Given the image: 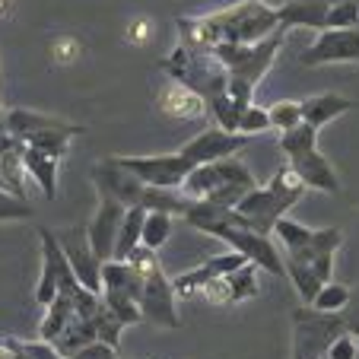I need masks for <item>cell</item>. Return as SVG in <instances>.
Wrapping results in <instances>:
<instances>
[{"label":"cell","instance_id":"obj_1","mask_svg":"<svg viewBox=\"0 0 359 359\" xmlns=\"http://www.w3.org/2000/svg\"><path fill=\"white\" fill-rule=\"evenodd\" d=\"M277 29V7H267L261 0H242V4L213 10L207 16H182L178 20L182 45L194 48V51H210L213 45H223V41L251 45V41L267 39Z\"/></svg>","mask_w":359,"mask_h":359},{"label":"cell","instance_id":"obj_2","mask_svg":"<svg viewBox=\"0 0 359 359\" xmlns=\"http://www.w3.org/2000/svg\"><path fill=\"white\" fill-rule=\"evenodd\" d=\"M286 32H290V29L280 26L277 32H271L261 41H251V45L223 41V45L210 48V55L217 57V61L226 67V74H229V86H226V93H229L238 105L255 102V89H258V83L264 80L267 70L273 67L280 48H283V41H286Z\"/></svg>","mask_w":359,"mask_h":359},{"label":"cell","instance_id":"obj_3","mask_svg":"<svg viewBox=\"0 0 359 359\" xmlns=\"http://www.w3.org/2000/svg\"><path fill=\"white\" fill-rule=\"evenodd\" d=\"M302 194H305V184L299 182L296 172L286 165L264 188L255 184V188L236 203V213H238V219H242V226L261 232V236H273L277 219H283L286 213L302 201Z\"/></svg>","mask_w":359,"mask_h":359},{"label":"cell","instance_id":"obj_4","mask_svg":"<svg viewBox=\"0 0 359 359\" xmlns=\"http://www.w3.org/2000/svg\"><path fill=\"white\" fill-rule=\"evenodd\" d=\"M128 264L143 273V286H140V296H137L143 321H149V325H156V327H165V331H178V327H182L178 296H175L172 280L165 277L163 264H159V255L143 248V245H137L128 255Z\"/></svg>","mask_w":359,"mask_h":359},{"label":"cell","instance_id":"obj_5","mask_svg":"<svg viewBox=\"0 0 359 359\" xmlns=\"http://www.w3.org/2000/svg\"><path fill=\"white\" fill-rule=\"evenodd\" d=\"M163 70L175 83H182L191 93H197L207 105L213 99H219V95H226V86H229V74H226V67L210 51H194V48H184V45H178L165 57Z\"/></svg>","mask_w":359,"mask_h":359},{"label":"cell","instance_id":"obj_6","mask_svg":"<svg viewBox=\"0 0 359 359\" xmlns=\"http://www.w3.org/2000/svg\"><path fill=\"white\" fill-rule=\"evenodd\" d=\"M344 331L340 312H318L302 305L292 312V356L290 359H321L331 340Z\"/></svg>","mask_w":359,"mask_h":359},{"label":"cell","instance_id":"obj_7","mask_svg":"<svg viewBox=\"0 0 359 359\" xmlns=\"http://www.w3.org/2000/svg\"><path fill=\"white\" fill-rule=\"evenodd\" d=\"M210 236L219 238V242H226L232 251H238V255H242L245 261H251L258 271H267V273H273V277H283V255H280V248L271 242V236L245 229V226L236 223V219L217 226Z\"/></svg>","mask_w":359,"mask_h":359},{"label":"cell","instance_id":"obj_8","mask_svg":"<svg viewBox=\"0 0 359 359\" xmlns=\"http://www.w3.org/2000/svg\"><path fill=\"white\" fill-rule=\"evenodd\" d=\"M39 242H41V273H39V283H35V302L41 309H48L57 299V292H70L80 283H76L74 271H70L67 258H64L55 232L39 229Z\"/></svg>","mask_w":359,"mask_h":359},{"label":"cell","instance_id":"obj_9","mask_svg":"<svg viewBox=\"0 0 359 359\" xmlns=\"http://www.w3.org/2000/svg\"><path fill=\"white\" fill-rule=\"evenodd\" d=\"M121 169H128L137 182L149 188H182L194 165L182 153H163V156H115Z\"/></svg>","mask_w":359,"mask_h":359},{"label":"cell","instance_id":"obj_10","mask_svg":"<svg viewBox=\"0 0 359 359\" xmlns=\"http://www.w3.org/2000/svg\"><path fill=\"white\" fill-rule=\"evenodd\" d=\"M302 67L325 64H359V29H321L312 48L299 55Z\"/></svg>","mask_w":359,"mask_h":359},{"label":"cell","instance_id":"obj_11","mask_svg":"<svg viewBox=\"0 0 359 359\" xmlns=\"http://www.w3.org/2000/svg\"><path fill=\"white\" fill-rule=\"evenodd\" d=\"M57 245H61L64 258H67L70 271H74L76 283L86 286L93 292H102V258L93 251L86 238V229H67L57 236Z\"/></svg>","mask_w":359,"mask_h":359},{"label":"cell","instance_id":"obj_12","mask_svg":"<svg viewBox=\"0 0 359 359\" xmlns=\"http://www.w3.org/2000/svg\"><path fill=\"white\" fill-rule=\"evenodd\" d=\"M248 140L251 137H245V134H229V130H223V128H207L197 137H191L178 153H182L191 165H203V163H217V159L236 156L238 149L248 147Z\"/></svg>","mask_w":359,"mask_h":359},{"label":"cell","instance_id":"obj_13","mask_svg":"<svg viewBox=\"0 0 359 359\" xmlns=\"http://www.w3.org/2000/svg\"><path fill=\"white\" fill-rule=\"evenodd\" d=\"M93 182H95L99 197H111V201L124 203V207H140L143 188H147V184L137 182L128 169H121L115 156L102 159V163L93 165Z\"/></svg>","mask_w":359,"mask_h":359},{"label":"cell","instance_id":"obj_14","mask_svg":"<svg viewBox=\"0 0 359 359\" xmlns=\"http://www.w3.org/2000/svg\"><path fill=\"white\" fill-rule=\"evenodd\" d=\"M124 210H128L124 203L111 201V197H99V210H95V217L89 219L86 238H89L93 251L99 255L102 261H109L111 251H115L118 226H121V219H124Z\"/></svg>","mask_w":359,"mask_h":359},{"label":"cell","instance_id":"obj_15","mask_svg":"<svg viewBox=\"0 0 359 359\" xmlns=\"http://www.w3.org/2000/svg\"><path fill=\"white\" fill-rule=\"evenodd\" d=\"M217 188L207 201L213 203H223V207H236L251 188H255V175L248 172V165L242 163L238 156H226L217 159Z\"/></svg>","mask_w":359,"mask_h":359},{"label":"cell","instance_id":"obj_16","mask_svg":"<svg viewBox=\"0 0 359 359\" xmlns=\"http://www.w3.org/2000/svg\"><path fill=\"white\" fill-rule=\"evenodd\" d=\"M290 169L296 172V178L305 184V191H325V194H337L340 182L334 165L321 156L318 149H309V153H299L290 159Z\"/></svg>","mask_w":359,"mask_h":359},{"label":"cell","instance_id":"obj_17","mask_svg":"<svg viewBox=\"0 0 359 359\" xmlns=\"http://www.w3.org/2000/svg\"><path fill=\"white\" fill-rule=\"evenodd\" d=\"M0 191H10V194H16V197H26L22 140H16V137H10V134L0 137Z\"/></svg>","mask_w":359,"mask_h":359},{"label":"cell","instance_id":"obj_18","mask_svg":"<svg viewBox=\"0 0 359 359\" xmlns=\"http://www.w3.org/2000/svg\"><path fill=\"white\" fill-rule=\"evenodd\" d=\"M327 0H286L283 7H277V22L283 29H325L327 16Z\"/></svg>","mask_w":359,"mask_h":359},{"label":"cell","instance_id":"obj_19","mask_svg":"<svg viewBox=\"0 0 359 359\" xmlns=\"http://www.w3.org/2000/svg\"><path fill=\"white\" fill-rule=\"evenodd\" d=\"M159 109H163L165 115L178 118V121H188V118L207 115V102H203L197 93H191L188 86L172 80L169 86H163V93H159Z\"/></svg>","mask_w":359,"mask_h":359},{"label":"cell","instance_id":"obj_20","mask_svg":"<svg viewBox=\"0 0 359 359\" xmlns=\"http://www.w3.org/2000/svg\"><path fill=\"white\" fill-rule=\"evenodd\" d=\"M22 169H26L29 178H35V184L41 188V194L48 201H55L57 197V156L22 143Z\"/></svg>","mask_w":359,"mask_h":359},{"label":"cell","instance_id":"obj_21","mask_svg":"<svg viewBox=\"0 0 359 359\" xmlns=\"http://www.w3.org/2000/svg\"><path fill=\"white\" fill-rule=\"evenodd\" d=\"M80 134H83L80 124H70V121H61V118H57L55 124H48V128H41V130H35V134L22 137V143L61 159L64 153H67L70 140H74V137H80Z\"/></svg>","mask_w":359,"mask_h":359},{"label":"cell","instance_id":"obj_22","mask_svg":"<svg viewBox=\"0 0 359 359\" xmlns=\"http://www.w3.org/2000/svg\"><path fill=\"white\" fill-rule=\"evenodd\" d=\"M302 105V121H309L312 128H325L331 124L334 118L346 115L353 102L346 95H337V93H321V95H312V99L299 102Z\"/></svg>","mask_w":359,"mask_h":359},{"label":"cell","instance_id":"obj_23","mask_svg":"<svg viewBox=\"0 0 359 359\" xmlns=\"http://www.w3.org/2000/svg\"><path fill=\"white\" fill-rule=\"evenodd\" d=\"M74 318H76V312H74V302H70V296H67V292H57V299L45 309V318H41V325H39L41 340L55 344V340L64 334V327H67Z\"/></svg>","mask_w":359,"mask_h":359},{"label":"cell","instance_id":"obj_24","mask_svg":"<svg viewBox=\"0 0 359 359\" xmlns=\"http://www.w3.org/2000/svg\"><path fill=\"white\" fill-rule=\"evenodd\" d=\"M143 217L147 210L143 207H128L124 219L118 226V238H115V251H111V261H128V255L140 245V229H143Z\"/></svg>","mask_w":359,"mask_h":359},{"label":"cell","instance_id":"obj_25","mask_svg":"<svg viewBox=\"0 0 359 359\" xmlns=\"http://www.w3.org/2000/svg\"><path fill=\"white\" fill-rule=\"evenodd\" d=\"M143 210H163L169 217H184V210L191 207V201L178 188H143Z\"/></svg>","mask_w":359,"mask_h":359},{"label":"cell","instance_id":"obj_26","mask_svg":"<svg viewBox=\"0 0 359 359\" xmlns=\"http://www.w3.org/2000/svg\"><path fill=\"white\" fill-rule=\"evenodd\" d=\"M283 277L292 280V286H296L299 299H302L305 305H312L315 292L325 286V280L312 271V264H299V261H290V258H283Z\"/></svg>","mask_w":359,"mask_h":359},{"label":"cell","instance_id":"obj_27","mask_svg":"<svg viewBox=\"0 0 359 359\" xmlns=\"http://www.w3.org/2000/svg\"><path fill=\"white\" fill-rule=\"evenodd\" d=\"M280 149H283V156L292 159L299 153H309V149H318V128H312L309 121L296 124L290 130H280Z\"/></svg>","mask_w":359,"mask_h":359},{"label":"cell","instance_id":"obj_28","mask_svg":"<svg viewBox=\"0 0 359 359\" xmlns=\"http://www.w3.org/2000/svg\"><path fill=\"white\" fill-rule=\"evenodd\" d=\"M102 305H105V309H109V315H115L124 327H128V325H140V321H143L137 299L130 296V292H124V290H102Z\"/></svg>","mask_w":359,"mask_h":359},{"label":"cell","instance_id":"obj_29","mask_svg":"<svg viewBox=\"0 0 359 359\" xmlns=\"http://www.w3.org/2000/svg\"><path fill=\"white\" fill-rule=\"evenodd\" d=\"M169 238H172V217L163 210H147L143 229H140V245L149 251H159Z\"/></svg>","mask_w":359,"mask_h":359},{"label":"cell","instance_id":"obj_30","mask_svg":"<svg viewBox=\"0 0 359 359\" xmlns=\"http://www.w3.org/2000/svg\"><path fill=\"white\" fill-rule=\"evenodd\" d=\"M226 286H229V305L255 299L258 296V267L251 264V261H245L242 267H236V271L226 277Z\"/></svg>","mask_w":359,"mask_h":359},{"label":"cell","instance_id":"obj_31","mask_svg":"<svg viewBox=\"0 0 359 359\" xmlns=\"http://www.w3.org/2000/svg\"><path fill=\"white\" fill-rule=\"evenodd\" d=\"M7 346L16 353V359H67V356H61V350H57L55 344H48V340H16V337H10Z\"/></svg>","mask_w":359,"mask_h":359},{"label":"cell","instance_id":"obj_32","mask_svg":"<svg viewBox=\"0 0 359 359\" xmlns=\"http://www.w3.org/2000/svg\"><path fill=\"white\" fill-rule=\"evenodd\" d=\"M346 299H350V286L327 280V283L315 292L312 309H318V312H340V309L346 305Z\"/></svg>","mask_w":359,"mask_h":359},{"label":"cell","instance_id":"obj_33","mask_svg":"<svg viewBox=\"0 0 359 359\" xmlns=\"http://www.w3.org/2000/svg\"><path fill=\"white\" fill-rule=\"evenodd\" d=\"M267 118H271V128L277 130H290L296 124H302V105L299 102H273L271 109H267Z\"/></svg>","mask_w":359,"mask_h":359},{"label":"cell","instance_id":"obj_34","mask_svg":"<svg viewBox=\"0 0 359 359\" xmlns=\"http://www.w3.org/2000/svg\"><path fill=\"white\" fill-rule=\"evenodd\" d=\"M264 130H271V118H267V109H261V105L248 102V105L242 109V115H238V134L255 137V134H264Z\"/></svg>","mask_w":359,"mask_h":359},{"label":"cell","instance_id":"obj_35","mask_svg":"<svg viewBox=\"0 0 359 359\" xmlns=\"http://www.w3.org/2000/svg\"><path fill=\"white\" fill-rule=\"evenodd\" d=\"M93 325H95V340H102V344H109V346H115V350H118L124 325L115 318V315H109V309H105V305H102V312L93 318Z\"/></svg>","mask_w":359,"mask_h":359},{"label":"cell","instance_id":"obj_36","mask_svg":"<svg viewBox=\"0 0 359 359\" xmlns=\"http://www.w3.org/2000/svg\"><path fill=\"white\" fill-rule=\"evenodd\" d=\"M359 7L356 4H331L325 16V29H356Z\"/></svg>","mask_w":359,"mask_h":359},{"label":"cell","instance_id":"obj_37","mask_svg":"<svg viewBox=\"0 0 359 359\" xmlns=\"http://www.w3.org/2000/svg\"><path fill=\"white\" fill-rule=\"evenodd\" d=\"M32 207L26 197H16L10 191H0V219H29Z\"/></svg>","mask_w":359,"mask_h":359},{"label":"cell","instance_id":"obj_38","mask_svg":"<svg viewBox=\"0 0 359 359\" xmlns=\"http://www.w3.org/2000/svg\"><path fill=\"white\" fill-rule=\"evenodd\" d=\"M356 350H359V337L350 331H340L337 337L331 340V346L325 350L327 359H356Z\"/></svg>","mask_w":359,"mask_h":359},{"label":"cell","instance_id":"obj_39","mask_svg":"<svg viewBox=\"0 0 359 359\" xmlns=\"http://www.w3.org/2000/svg\"><path fill=\"white\" fill-rule=\"evenodd\" d=\"M340 318H344V331L359 337V286L350 290V299H346V305L340 309Z\"/></svg>","mask_w":359,"mask_h":359},{"label":"cell","instance_id":"obj_40","mask_svg":"<svg viewBox=\"0 0 359 359\" xmlns=\"http://www.w3.org/2000/svg\"><path fill=\"white\" fill-rule=\"evenodd\" d=\"M115 356H118V350H115V346L102 344V340H93V344L80 346V350H76L70 359H115Z\"/></svg>","mask_w":359,"mask_h":359},{"label":"cell","instance_id":"obj_41","mask_svg":"<svg viewBox=\"0 0 359 359\" xmlns=\"http://www.w3.org/2000/svg\"><path fill=\"white\" fill-rule=\"evenodd\" d=\"M0 359H16V353L10 350V346H7V340H4V344H0Z\"/></svg>","mask_w":359,"mask_h":359},{"label":"cell","instance_id":"obj_42","mask_svg":"<svg viewBox=\"0 0 359 359\" xmlns=\"http://www.w3.org/2000/svg\"><path fill=\"white\" fill-rule=\"evenodd\" d=\"M327 4H356L359 7V0H327Z\"/></svg>","mask_w":359,"mask_h":359},{"label":"cell","instance_id":"obj_43","mask_svg":"<svg viewBox=\"0 0 359 359\" xmlns=\"http://www.w3.org/2000/svg\"><path fill=\"white\" fill-rule=\"evenodd\" d=\"M4 134H7V128H4V118H0V137H4Z\"/></svg>","mask_w":359,"mask_h":359},{"label":"cell","instance_id":"obj_44","mask_svg":"<svg viewBox=\"0 0 359 359\" xmlns=\"http://www.w3.org/2000/svg\"><path fill=\"white\" fill-rule=\"evenodd\" d=\"M356 359H359V350H356Z\"/></svg>","mask_w":359,"mask_h":359},{"label":"cell","instance_id":"obj_45","mask_svg":"<svg viewBox=\"0 0 359 359\" xmlns=\"http://www.w3.org/2000/svg\"><path fill=\"white\" fill-rule=\"evenodd\" d=\"M0 118H4V111H0Z\"/></svg>","mask_w":359,"mask_h":359},{"label":"cell","instance_id":"obj_46","mask_svg":"<svg viewBox=\"0 0 359 359\" xmlns=\"http://www.w3.org/2000/svg\"><path fill=\"white\" fill-rule=\"evenodd\" d=\"M356 29H359V22H356Z\"/></svg>","mask_w":359,"mask_h":359},{"label":"cell","instance_id":"obj_47","mask_svg":"<svg viewBox=\"0 0 359 359\" xmlns=\"http://www.w3.org/2000/svg\"><path fill=\"white\" fill-rule=\"evenodd\" d=\"M321 359H327V356H321Z\"/></svg>","mask_w":359,"mask_h":359},{"label":"cell","instance_id":"obj_48","mask_svg":"<svg viewBox=\"0 0 359 359\" xmlns=\"http://www.w3.org/2000/svg\"><path fill=\"white\" fill-rule=\"evenodd\" d=\"M115 359H121V356H115Z\"/></svg>","mask_w":359,"mask_h":359}]
</instances>
